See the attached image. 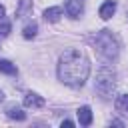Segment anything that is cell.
Returning <instances> with one entry per match:
<instances>
[{
    "mask_svg": "<svg viewBox=\"0 0 128 128\" xmlns=\"http://www.w3.org/2000/svg\"><path fill=\"white\" fill-rule=\"evenodd\" d=\"M4 12H6V10H4V6H2V4H0V20H2V18H4Z\"/></svg>",
    "mask_w": 128,
    "mask_h": 128,
    "instance_id": "16",
    "label": "cell"
},
{
    "mask_svg": "<svg viewBox=\"0 0 128 128\" xmlns=\"http://www.w3.org/2000/svg\"><path fill=\"white\" fill-rule=\"evenodd\" d=\"M116 88V72L110 68V66H102L96 74V82H94V92L102 98V100H108L112 96Z\"/></svg>",
    "mask_w": 128,
    "mask_h": 128,
    "instance_id": "3",
    "label": "cell"
},
{
    "mask_svg": "<svg viewBox=\"0 0 128 128\" xmlns=\"http://www.w3.org/2000/svg\"><path fill=\"white\" fill-rule=\"evenodd\" d=\"M32 12V0H20L18 2V6H16V18H24V16H28Z\"/></svg>",
    "mask_w": 128,
    "mask_h": 128,
    "instance_id": "10",
    "label": "cell"
},
{
    "mask_svg": "<svg viewBox=\"0 0 128 128\" xmlns=\"http://www.w3.org/2000/svg\"><path fill=\"white\" fill-rule=\"evenodd\" d=\"M58 80L64 82L70 88H80L88 80L90 74V60L86 58L84 52L76 48H68L60 54L58 58Z\"/></svg>",
    "mask_w": 128,
    "mask_h": 128,
    "instance_id": "1",
    "label": "cell"
},
{
    "mask_svg": "<svg viewBox=\"0 0 128 128\" xmlns=\"http://www.w3.org/2000/svg\"><path fill=\"white\" fill-rule=\"evenodd\" d=\"M114 106H116V110H118V112H124V114H128V94H120V96L116 98Z\"/></svg>",
    "mask_w": 128,
    "mask_h": 128,
    "instance_id": "13",
    "label": "cell"
},
{
    "mask_svg": "<svg viewBox=\"0 0 128 128\" xmlns=\"http://www.w3.org/2000/svg\"><path fill=\"white\" fill-rule=\"evenodd\" d=\"M94 46H96V52L104 58V60H116L118 58V52H120V44H118V38L110 32V30H100L94 38Z\"/></svg>",
    "mask_w": 128,
    "mask_h": 128,
    "instance_id": "2",
    "label": "cell"
},
{
    "mask_svg": "<svg viewBox=\"0 0 128 128\" xmlns=\"http://www.w3.org/2000/svg\"><path fill=\"white\" fill-rule=\"evenodd\" d=\"M66 14L70 18H78L84 12V0H66Z\"/></svg>",
    "mask_w": 128,
    "mask_h": 128,
    "instance_id": "4",
    "label": "cell"
},
{
    "mask_svg": "<svg viewBox=\"0 0 128 128\" xmlns=\"http://www.w3.org/2000/svg\"><path fill=\"white\" fill-rule=\"evenodd\" d=\"M114 12H116V0H106L100 6V10H98V14H100L102 20H110L114 16Z\"/></svg>",
    "mask_w": 128,
    "mask_h": 128,
    "instance_id": "6",
    "label": "cell"
},
{
    "mask_svg": "<svg viewBox=\"0 0 128 128\" xmlns=\"http://www.w3.org/2000/svg\"><path fill=\"white\" fill-rule=\"evenodd\" d=\"M44 20L46 22H58L60 20V16H62V8L60 6H50V8H46L44 10Z\"/></svg>",
    "mask_w": 128,
    "mask_h": 128,
    "instance_id": "9",
    "label": "cell"
},
{
    "mask_svg": "<svg viewBox=\"0 0 128 128\" xmlns=\"http://www.w3.org/2000/svg\"><path fill=\"white\" fill-rule=\"evenodd\" d=\"M36 32H38V24H36V22H30V24H26V26L22 28V36H24L26 40H32V38L36 36Z\"/></svg>",
    "mask_w": 128,
    "mask_h": 128,
    "instance_id": "12",
    "label": "cell"
},
{
    "mask_svg": "<svg viewBox=\"0 0 128 128\" xmlns=\"http://www.w3.org/2000/svg\"><path fill=\"white\" fill-rule=\"evenodd\" d=\"M76 116H78L80 126H90L92 124V110H90V106H80L76 110Z\"/></svg>",
    "mask_w": 128,
    "mask_h": 128,
    "instance_id": "7",
    "label": "cell"
},
{
    "mask_svg": "<svg viewBox=\"0 0 128 128\" xmlns=\"http://www.w3.org/2000/svg\"><path fill=\"white\" fill-rule=\"evenodd\" d=\"M24 106L26 108H42L44 106V98L36 92H26L24 94Z\"/></svg>",
    "mask_w": 128,
    "mask_h": 128,
    "instance_id": "5",
    "label": "cell"
},
{
    "mask_svg": "<svg viewBox=\"0 0 128 128\" xmlns=\"http://www.w3.org/2000/svg\"><path fill=\"white\" fill-rule=\"evenodd\" d=\"M62 126H66V128H72V126H74V122H70V120H64V122H62Z\"/></svg>",
    "mask_w": 128,
    "mask_h": 128,
    "instance_id": "15",
    "label": "cell"
},
{
    "mask_svg": "<svg viewBox=\"0 0 128 128\" xmlns=\"http://www.w3.org/2000/svg\"><path fill=\"white\" fill-rule=\"evenodd\" d=\"M2 100H4V92L0 90V102H2Z\"/></svg>",
    "mask_w": 128,
    "mask_h": 128,
    "instance_id": "17",
    "label": "cell"
},
{
    "mask_svg": "<svg viewBox=\"0 0 128 128\" xmlns=\"http://www.w3.org/2000/svg\"><path fill=\"white\" fill-rule=\"evenodd\" d=\"M10 30H12V24L6 22V20H2V22H0V38H6V36L10 34Z\"/></svg>",
    "mask_w": 128,
    "mask_h": 128,
    "instance_id": "14",
    "label": "cell"
},
{
    "mask_svg": "<svg viewBox=\"0 0 128 128\" xmlns=\"http://www.w3.org/2000/svg\"><path fill=\"white\" fill-rule=\"evenodd\" d=\"M6 116H8L10 120H18V122L26 120V112H24L20 106H16V104H10V106L6 108Z\"/></svg>",
    "mask_w": 128,
    "mask_h": 128,
    "instance_id": "8",
    "label": "cell"
},
{
    "mask_svg": "<svg viewBox=\"0 0 128 128\" xmlns=\"http://www.w3.org/2000/svg\"><path fill=\"white\" fill-rule=\"evenodd\" d=\"M0 72H2V74H8V76H16V74H18V68H16V64H12L10 60L0 58Z\"/></svg>",
    "mask_w": 128,
    "mask_h": 128,
    "instance_id": "11",
    "label": "cell"
}]
</instances>
